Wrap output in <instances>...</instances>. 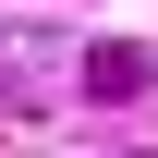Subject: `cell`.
I'll list each match as a JSON object with an SVG mask.
<instances>
[{
	"label": "cell",
	"instance_id": "1",
	"mask_svg": "<svg viewBox=\"0 0 158 158\" xmlns=\"http://www.w3.org/2000/svg\"><path fill=\"white\" fill-rule=\"evenodd\" d=\"M146 85H158V49H146V37L85 49V98H146Z\"/></svg>",
	"mask_w": 158,
	"mask_h": 158
}]
</instances>
